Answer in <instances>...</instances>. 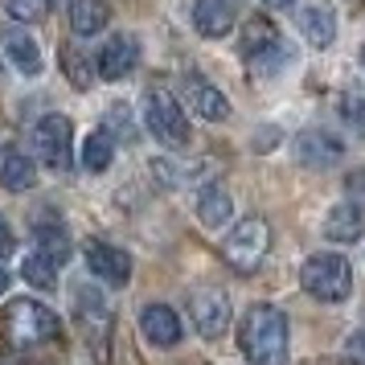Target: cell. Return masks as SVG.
<instances>
[{
	"label": "cell",
	"instance_id": "15",
	"mask_svg": "<svg viewBox=\"0 0 365 365\" xmlns=\"http://www.w3.org/2000/svg\"><path fill=\"white\" fill-rule=\"evenodd\" d=\"M341 152H345V148H341V140H336V135H329V132H320V128H312V132H304L296 140V156L308 168L329 165V160H336Z\"/></svg>",
	"mask_w": 365,
	"mask_h": 365
},
{
	"label": "cell",
	"instance_id": "2",
	"mask_svg": "<svg viewBox=\"0 0 365 365\" xmlns=\"http://www.w3.org/2000/svg\"><path fill=\"white\" fill-rule=\"evenodd\" d=\"M299 283H304V292L316 296L320 304H341V299L353 292V271H349L345 255H312L304 271H299Z\"/></svg>",
	"mask_w": 365,
	"mask_h": 365
},
{
	"label": "cell",
	"instance_id": "4",
	"mask_svg": "<svg viewBox=\"0 0 365 365\" xmlns=\"http://www.w3.org/2000/svg\"><path fill=\"white\" fill-rule=\"evenodd\" d=\"M267 247H271V226H267L263 217H242L230 230V238L222 242V255H226V263H230L234 271L250 275L255 267L263 263Z\"/></svg>",
	"mask_w": 365,
	"mask_h": 365
},
{
	"label": "cell",
	"instance_id": "12",
	"mask_svg": "<svg viewBox=\"0 0 365 365\" xmlns=\"http://www.w3.org/2000/svg\"><path fill=\"white\" fill-rule=\"evenodd\" d=\"M140 329H144V336H148L152 345H160V349H173L181 341V320H177V312L165 308V304H148V308L140 312Z\"/></svg>",
	"mask_w": 365,
	"mask_h": 365
},
{
	"label": "cell",
	"instance_id": "33",
	"mask_svg": "<svg viewBox=\"0 0 365 365\" xmlns=\"http://www.w3.org/2000/svg\"><path fill=\"white\" fill-rule=\"evenodd\" d=\"M4 365H17V361H4Z\"/></svg>",
	"mask_w": 365,
	"mask_h": 365
},
{
	"label": "cell",
	"instance_id": "5",
	"mask_svg": "<svg viewBox=\"0 0 365 365\" xmlns=\"http://www.w3.org/2000/svg\"><path fill=\"white\" fill-rule=\"evenodd\" d=\"M144 119H148V132L160 144H168V148H185L189 144V119H185L181 103L173 99L168 91H148Z\"/></svg>",
	"mask_w": 365,
	"mask_h": 365
},
{
	"label": "cell",
	"instance_id": "21",
	"mask_svg": "<svg viewBox=\"0 0 365 365\" xmlns=\"http://www.w3.org/2000/svg\"><path fill=\"white\" fill-rule=\"evenodd\" d=\"M34 238H37V250H41L46 259H53L58 267H62V263L70 259V234L62 230L58 222H37Z\"/></svg>",
	"mask_w": 365,
	"mask_h": 365
},
{
	"label": "cell",
	"instance_id": "25",
	"mask_svg": "<svg viewBox=\"0 0 365 365\" xmlns=\"http://www.w3.org/2000/svg\"><path fill=\"white\" fill-rule=\"evenodd\" d=\"M62 70H66V78L78 86V91H86V86H91V70H86V58L74 50V46H66V50H62Z\"/></svg>",
	"mask_w": 365,
	"mask_h": 365
},
{
	"label": "cell",
	"instance_id": "31",
	"mask_svg": "<svg viewBox=\"0 0 365 365\" xmlns=\"http://www.w3.org/2000/svg\"><path fill=\"white\" fill-rule=\"evenodd\" d=\"M267 4H271V9H287V4H292V0H267Z\"/></svg>",
	"mask_w": 365,
	"mask_h": 365
},
{
	"label": "cell",
	"instance_id": "32",
	"mask_svg": "<svg viewBox=\"0 0 365 365\" xmlns=\"http://www.w3.org/2000/svg\"><path fill=\"white\" fill-rule=\"evenodd\" d=\"M361 66H365V46H361Z\"/></svg>",
	"mask_w": 365,
	"mask_h": 365
},
{
	"label": "cell",
	"instance_id": "1",
	"mask_svg": "<svg viewBox=\"0 0 365 365\" xmlns=\"http://www.w3.org/2000/svg\"><path fill=\"white\" fill-rule=\"evenodd\" d=\"M238 345H242L250 365H283V357H287V316L271 304H255L242 316Z\"/></svg>",
	"mask_w": 365,
	"mask_h": 365
},
{
	"label": "cell",
	"instance_id": "14",
	"mask_svg": "<svg viewBox=\"0 0 365 365\" xmlns=\"http://www.w3.org/2000/svg\"><path fill=\"white\" fill-rule=\"evenodd\" d=\"M193 25H197L201 37H226L234 25V0H197Z\"/></svg>",
	"mask_w": 365,
	"mask_h": 365
},
{
	"label": "cell",
	"instance_id": "9",
	"mask_svg": "<svg viewBox=\"0 0 365 365\" xmlns=\"http://www.w3.org/2000/svg\"><path fill=\"white\" fill-rule=\"evenodd\" d=\"M296 25L316 50H324L332 37H336V13H332L329 0H304L299 13H296Z\"/></svg>",
	"mask_w": 365,
	"mask_h": 365
},
{
	"label": "cell",
	"instance_id": "19",
	"mask_svg": "<svg viewBox=\"0 0 365 365\" xmlns=\"http://www.w3.org/2000/svg\"><path fill=\"white\" fill-rule=\"evenodd\" d=\"M4 53H9V62L21 70V74H41V50H37L34 37L25 34H9V41H4Z\"/></svg>",
	"mask_w": 365,
	"mask_h": 365
},
{
	"label": "cell",
	"instance_id": "23",
	"mask_svg": "<svg viewBox=\"0 0 365 365\" xmlns=\"http://www.w3.org/2000/svg\"><path fill=\"white\" fill-rule=\"evenodd\" d=\"M21 275H25V283H34V287H53L58 283V263L53 259H46L41 250H34L29 259H25V267H21Z\"/></svg>",
	"mask_w": 365,
	"mask_h": 365
},
{
	"label": "cell",
	"instance_id": "26",
	"mask_svg": "<svg viewBox=\"0 0 365 365\" xmlns=\"http://www.w3.org/2000/svg\"><path fill=\"white\" fill-rule=\"evenodd\" d=\"M341 111H345L353 123H357V119H365V91L349 86V91H345V103H341Z\"/></svg>",
	"mask_w": 365,
	"mask_h": 365
},
{
	"label": "cell",
	"instance_id": "8",
	"mask_svg": "<svg viewBox=\"0 0 365 365\" xmlns=\"http://www.w3.org/2000/svg\"><path fill=\"white\" fill-rule=\"evenodd\" d=\"M86 267H91L103 283H111V287H123V283L132 279V259L119 247H111V242H99V238L86 242Z\"/></svg>",
	"mask_w": 365,
	"mask_h": 365
},
{
	"label": "cell",
	"instance_id": "7",
	"mask_svg": "<svg viewBox=\"0 0 365 365\" xmlns=\"http://www.w3.org/2000/svg\"><path fill=\"white\" fill-rule=\"evenodd\" d=\"M189 312H193V324L205 341H217L222 332L230 329V299L222 296L217 287H197L189 296Z\"/></svg>",
	"mask_w": 365,
	"mask_h": 365
},
{
	"label": "cell",
	"instance_id": "11",
	"mask_svg": "<svg viewBox=\"0 0 365 365\" xmlns=\"http://www.w3.org/2000/svg\"><path fill=\"white\" fill-rule=\"evenodd\" d=\"M185 99H189V107H193L201 119H214V123H217V119L230 115L226 95H222L214 83H205L201 74H185Z\"/></svg>",
	"mask_w": 365,
	"mask_h": 365
},
{
	"label": "cell",
	"instance_id": "16",
	"mask_svg": "<svg viewBox=\"0 0 365 365\" xmlns=\"http://www.w3.org/2000/svg\"><path fill=\"white\" fill-rule=\"evenodd\" d=\"M365 230V214L353 205V201H341V205H332L329 217H324V234H329L332 242H357Z\"/></svg>",
	"mask_w": 365,
	"mask_h": 365
},
{
	"label": "cell",
	"instance_id": "18",
	"mask_svg": "<svg viewBox=\"0 0 365 365\" xmlns=\"http://www.w3.org/2000/svg\"><path fill=\"white\" fill-rule=\"evenodd\" d=\"M107 4L103 0H70V29L78 37H95L107 29Z\"/></svg>",
	"mask_w": 365,
	"mask_h": 365
},
{
	"label": "cell",
	"instance_id": "17",
	"mask_svg": "<svg viewBox=\"0 0 365 365\" xmlns=\"http://www.w3.org/2000/svg\"><path fill=\"white\" fill-rule=\"evenodd\" d=\"M230 210H234V201H230V193H226L222 185H205V189L197 193V217H201V226H210V230L226 226V222H230Z\"/></svg>",
	"mask_w": 365,
	"mask_h": 365
},
{
	"label": "cell",
	"instance_id": "27",
	"mask_svg": "<svg viewBox=\"0 0 365 365\" xmlns=\"http://www.w3.org/2000/svg\"><path fill=\"white\" fill-rule=\"evenodd\" d=\"M345 357H349L353 365H365V329L349 336V345H345Z\"/></svg>",
	"mask_w": 365,
	"mask_h": 365
},
{
	"label": "cell",
	"instance_id": "6",
	"mask_svg": "<svg viewBox=\"0 0 365 365\" xmlns=\"http://www.w3.org/2000/svg\"><path fill=\"white\" fill-rule=\"evenodd\" d=\"M34 148L37 160L53 173H66L74 165V128H70L66 115H46L34 128Z\"/></svg>",
	"mask_w": 365,
	"mask_h": 365
},
{
	"label": "cell",
	"instance_id": "20",
	"mask_svg": "<svg viewBox=\"0 0 365 365\" xmlns=\"http://www.w3.org/2000/svg\"><path fill=\"white\" fill-rule=\"evenodd\" d=\"M275 46H283V41H279V34H275V25H271V21H263V17L247 21V34H242V53H247L250 62H255V58H263V53H271Z\"/></svg>",
	"mask_w": 365,
	"mask_h": 365
},
{
	"label": "cell",
	"instance_id": "28",
	"mask_svg": "<svg viewBox=\"0 0 365 365\" xmlns=\"http://www.w3.org/2000/svg\"><path fill=\"white\" fill-rule=\"evenodd\" d=\"M13 250H17V238H13L9 222H4V214H0V259H9Z\"/></svg>",
	"mask_w": 365,
	"mask_h": 365
},
{
	"label": "cell",
	"instance_id": "22",
	"mask_svg": "<svg viewBox=\"0 0 365 365\" xmlns=\"http://www.w3.org/2000/svg\"><path fill=\"white\" fill-rule=\"evenodd\" d=\"M115 160V140L111 132L103 128V132H91V140L83 144V168L86 173H103V168H111Z\"/></svg>",
	"mask_w": 365,
	"mask_h": 365
},
{
	"label": "cell",
	"instance_id": "24",
	"mask_svg": "<svg viewBox=\"0 0 365 365\" xmlns=\"http://www.w3.org/2000/svg\"><path fill=\"white\" fill-rule=\"evenodd\" d=\"M4 13L13 21H21V25H37L50 13V0H4Z\"/></svg>",
	"mask_w": 365,
	"mask_h": 365
},
{
	"label": "cell",
	"instance_id": "29",
	"mask_svg": "<svg viewBox=\"0 0 365 365\" xmlns=\"http://www.w3.org/2000/svg\"><path fill=\"white\" fill-rule=\"evenodd\" d=\"M349 193H353V197H357V193H365V173H349Z\"/></svg>",
	"mask_w": 365,
	"mask_h": 365
},
{
	"label": "cell",
	"instance_id": "30",
	"mask_svg": "<svg viewBox=\"0 0 365 365\" xmlns=\"http://www.w3.org/2000/svg\"><path fill=\"white\" fill-rule=\"evenodd\" d=\"M4 287H9V271L0 267V296H4Z\"/></svg>",
	"mask_w": 365,
	"mask_h": 365
},
{
	"label": "cell",
	"instance_id": "3",
	"mask_svg": "<svg viewBox=\"0 0 365 365\" xmlns=\"http://www.w3.org/2000/svg\"><path fill=\"white\" fill-rule=\"evenodd\" d=\"M58 316L46 308V304H37V299H13L9 308H4V332H9V341L13 345H37V341H53L58 336Z\"/></svg>",
	"mask_w": 365,
	"mask_h": 365
},
{
	"label": "cell",
	"instance_id": "10",
	"mask_svg": "<svg viewBox=\"0 0 365 365\" xmlns=\"http://www.w3.org/2000/svg\"><path fill=\"white\" fill-rule=\"evenodd\" d=\"M135 62H140V46H135V37L115 34L99 53V74L107 78V83H119V78H128V74L135 70Z\"/></svg>",
	"mask_w": 365,
	"mask_h": 365
},
{
	"label": "cell",
	"instance_id": "13",
	"mask_svg": "<svg viewBox=\"0 0 365 365\" xmlns=\"http://www.w3.org/2000/svg\"><path fill=\"white\" fill-rule=\"evenodd\" d=\"M0 185L13 189V193H25V189L37 185L34 160H29L21 148H13V144H0Z\"/></svg>",
	"mask_w": 365,
	"mask_h": 365
}]
</instances>
